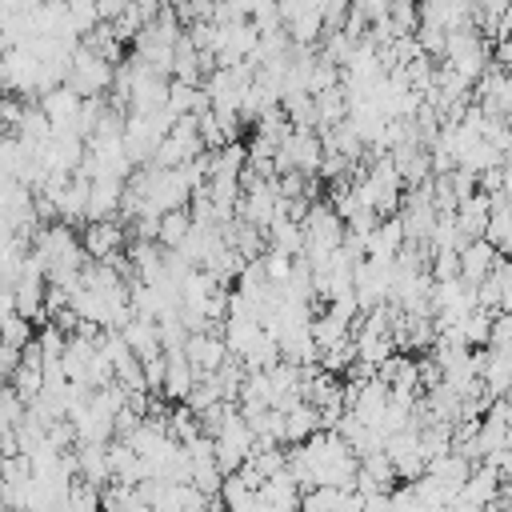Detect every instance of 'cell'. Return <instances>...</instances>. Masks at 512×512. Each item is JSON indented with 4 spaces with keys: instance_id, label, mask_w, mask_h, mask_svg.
Masks as SVG:
<instances>
[{
    "instance_id": "6da1fadb",
    "label": "cell",
    "mask_w": 512,
    "mask_h": 512,
    "mask_svg": "<svg viewBox=\"0 0 512 512\" xmlns=\"http://www.w3.org/2000/svg\"><path fill=\"white\" fill-rule=\"evenodd\" d=\"M112 76H116V64L104 60L100 52H92L84 40L72 48V72H68V84L80 92V96H100L112 88Z\"/></svg>"
},
{
    "instance_id": "7a4b0ae2",
    "label": "cell",
    "mask_w": 512,
    "mask_h": 512,
    "mask_svg": "<svg viewBox=\"0 0 512 512\" xmlns=\"http://www.w3.org/2000/svg\"><path fill=\"white\" fill-rule=\"evenodd\" d=\"M444 60L456 64V68L476 84V80L484 76V68H488V44H484V36H476L472 28H456V32H448Z\"/></svg>"
},
{
    "instance_id": "3957f363",
    "label": "cell",
    "mask_w": 512,
    "mask_h": 512,
    "mask_svg": "<svg viewBox=\"0 0 512 512\" xmlns=\"http://www.w3.org/2000/svg\"><path fill=\"white\" fill-rule=\"evenodd\" d=\"M80 244H84V252H88L92 260H108V256H116V252H124V248H128V232L120 228V220H116V216L88 220V224H84V232H80Z\"/></svg>"
},
{
    "instance_id": "277c9868",
    "label": "cell",
    "mask_w": 512,
    "mask_h": 512,
    "mask_svg": "<svg viewBox=\"0 0 512 512\" xmlns=\"http://www.w3.org/2000/svg\"><path fill=\"white\" fill-rule=\"evenodd\" d=\"M184 356H188L192 368L204 376V372H216V368L232 356V348H228L224 332L208 328V332H188V340H184Z\"/></svg>"
},
{
    "instance_id": "5b68a950",
    "label": "cell",
    "mask_w": 512,
    "mask_h": 512,
    "mask_svg": "<svg viewBox=\"0 0 512 512\" xmlns=\"http://www.w3.org/2000/svg\"><path fill=\"white\" fill-rule=\"evenodd\" d=\"M496 260H500V248H496L488 236L468 240V244L460 248V280H464V284H480V280L496 268Z\"/></svg>"
},
{
    "instance_id": "8992f818",
    "label": "cell",
    "mask_w": 512,
    "mask_h": 512,
    "mask_svg": "<svg viewBox=\"0 0 512 512\" xmlns=\"http://www.w3.org/2000/svg\"><path fill=\"white\" fill-rule=\"evenodd\" d=\"M456 220H460V232H464L468 240L484 236V232H488V220H492V196H488L484 188H476L472 196H464V200L456 204Z\"/></svg>"
},
{
    "instance_id": "52a82bcc",
    "label": "cell",
    "mask_w": 512,
    "mask_h": 512,
    "mask_svg": "<svg viewBox=\"0 0 512 512\" xmlns=\"http://www.w3.org/2000/svg\"><path fill=\"white\" fill-rule=\"evenodd\" d=\"M404 224H400V216L392 212V216H380V224L368 232V256L372 260H396V252L404 248Z\"/></svg>"
},
{
    "instance_id": "ba28073f",
    "label": "cell",
    "mask_w": 512,
    "mask_h": 512,
    "mask_svg": "<svg viewBox=\"0 0 512 512\" xmlns=\"http://www.w3.org/2000/svg\"><path fill=\"white\" fill-rule=\"evenodd\" d=\"M120 200H124V180L120 176H96L92 180V192H88V220L116 216L120 212Z\"/></svg>"
},
{
    "instance_id": "9c48e42d",
    "label": "cell",
    "mask_w": 512,
    "mask_h": 512,
    "mask_svg": "<svg viewBox=\"0 0 512 512\" xmlns=\"http://www.w3.org/2000/svg\"><path fill=\"white\" fill-rule=\"evenodd\" d=\"M260 508H280V512L300 508V484H296V476L288 468H280L276 476H268L260 484Z\"/></svg>"
},
{
    "instance_id": "30bf717a",
    "label": "cell",
    "mask_w": 512,
    "mask_h": 512,
    "mask_svg": "<svg viewBox=\"0 0 512 512\" xmlns=\"http://www.w3.org/2000/svg\"><path fill=\"white\" fill-rule=\"evenodd\" d=\"M88 192H92V180L72 172V180L64 184V192L56 196V208H60V220L76 224V220H88Z\"/></svg>"
},
{
    "instance_id": "8fae6325",
    "label": "cell",
    "mask_w": 512,
    "mask_h": 512,
    "mask_svg": "<svg viewBox=\"0 0 512 512\" xmlns=\"http://www.w3.org/2000/svg\"><path fill=\"white\" fill-rule=\"evenodd\" d=\"M76 460H80V476L92 480V484H108L112 480V468H108V444L100 440H76Z\"/></svg>"
},
{
    "instance_id": "7c38bea8",
    "label": "cell",
    "mask_w": 512,
    "mask_h": 512,
    "mask_svg": "<svg viewBox=\"0 0 512 512\" xmlns=\"http://www.w3.org/2000/svg\"><path fill=\"white\" fill-rule=\"evenodd\" d=\"M120 332H124L128 348H132L140 360L164 348V344H160V320H152V316H132V320L120 328Z\"/></svg>"
},
{
    "instance_id": "4fadbf2b",
    "label": "cell",
    "mask_w": 512,
    "mask_h": 512,
    "mask_svg": "<svg viewBox=\"0 0 512 512\" xmlns=\"http://www.w3.org/2000/svg\"><path fill=\"white\" fill-rule=\"evenodd\" d=\"M200 380V372L192 368V360L184 356V348L180 352H168V372H164V396L168 400H184L188 392H192V384Z\"/></svg>"
},
{
    "instance_id": "5bb4252c",
    "label": "cell",
    "mask_w": 512,
    "mask_h": 512,
    "mask_svg": "<svg viewBox=\"0 0 512 512\" xmlns=\"http://www.w3.org/2000/svg\"><path fill=\"white\" fill-rule=\"evenodd\" d=\"M320 428V408L312 400H300L284 412V444H300Z\"/></svg>"
},
{
    "instance_id": "9a60e30c",
    "label": "cell",
    "mask_w": 512,
    "mask_h": 512,
    "mask_svg": "<svg viewBox=\"0 0 512 512\" xmlns=\"http://www.w3.org/2000/svg\"><path fill=\"white\" fill-rule=\"evenodd\" d=\"M172 80H192V84H200V80H204L200 48L192 44V36H188V32H180V40L172 44Z\"/></svg>"
},
{
    "instance_id": "2e32d148",
    "label": "cell",
    "mask_w": 512,
    "mask_h": 512,
    "mask_svg": "<svg viewBox=\"0 0 512 512\" xmlns=\"http://www.w3.org/2000/svg\"><path fill=\"white\" fill-rule=\"evenodd\" d=\"M168 108H172L176 116H184V112H204V108H212V104H208L204 84H192V80H168Z\"/></svg>"
},
{
    "instance_id": "e0dca14e",
    "label": "cell",
    "mask_w": 512,
    "mask_h": 512,
    "mask_svg": "<svg viewBox=\"0 0 512 512\" xmlns=\"http://www.w3.org/2000/svg\"><path fill=\"white\" fill-rule=\"evenodd\" d=\"M316 108H320V128H332L348 116V84H332L324 92H316Z\"/></svg>"
},
{
    "instance_id": "ac0fdd59",
    "label": "cell",
    "mask_w": 512,
    "mask_h": 512,
    "mask_svg": "<svg viewBox=\"0 0 512 512\" xmlns=\"http://www.w3.org/2000/svg\"><path fill=\"white\" fill-rule=\"evenodd\" d=\"M456 164L480 176L484 168H492V164H504V152H500L496 144H488V140L480 136V140H472V144H464V148H460V156H456Z\"/></svg>"
},
{
    "instance_id": "d6986e66",
    "label": "cell",
    "mask_w": 512,
    "mask_h": 512,
    "mask_svg": "<svg viewBox=\"0 0 512 512\" xmlns=\"http://www.w3.org/2000/svg\"><path fill=\"white\" fill-rule=\"evenodd\" d=\"M312 336H316L320 348H332V344H340L344 336H352V320H344L340 312L324 308L320 316H312Z\"/></svg>"
},
{
    "instance_id": "ffe728a7",
    "label": "cell",
    "mask_w": 512,
    "mask_h": 512,
    "mask_svg": "<svg viewBox=\"0 0 512 512\" xmlns=\"http://www.w3.org/2000/svg\"><path fill=\"white\" fill-rule=\"evenodd\" d=\"M284 24H288V36H292L296 44H316V40L324 36V12H320V8H300V12L288 16Z\"/></svg>"
},
{
    "instance_id": "44dd1931",
    "label": "cell",
    "mask_w": 512,
    "mask_h": 512,
    "mask_svg": "<svg viewBox=\"0 0 512 512\" xmlns=\"http://www.w3.org/2000/svg\"><path fill=\"white\" fill-rule=\"evenodd\" d=\"M188 228H192V212L188 208H168V212H160L156 244L160 248H180V240L188 236Z\"/></svg>"
},
{
    "instance_id": "7402d4cb",
    "label": "cell",
    "mask_w": 512,
    "mask_h": 512,
    "mask_svg": "<svg viewBox=\"0 0 512 512\" xmlns=\"http://www.w3.org/2000/svg\"><path fill=\"white\" fill-rule=\"evenodd\" d=\"M32 336H36V320H28L24 312H8V316H0V340H4V344L24 348Z\"/></svg>"
},
{
    "instance_id": "603a6c76",
    "label": "cell",
    "mask_w": 512,
    "mask_h": 512,
    "mask_svg": "<svg viewBox=\"0 0 512 512\" xmlns=\"http://www.w3.org/2000/svg\"><path fill=\"white\" fill-rule=\"evenodd\" d=\"M8 384H12V388L32 404V400L44 392V368H28V364H20V368L8 376Z\"/></svg>"
},
{
    "instance_id": "cb8c5ba5",
    "label": "cell",
    "mask_w": 512,
    "mask_h": 512,
    "mask_svg": "<svg viewBox=\"0 0 512 512\" xmlns=\"http://www.w3.org/2000/svg\"><path fill=\"white\" fill-rule=\"evenodd\" d=\"M68 20H72L76 36H84L100 24V4L96 0H68Z\"/></svg>"
},
{
    "instance_id": "d4e9b609",
    "label": "cell",
    "mask_w": 512,
    "mask_h": 512,
    "mask_svg": "<svg viewBox=\"0 0 512 512\" xmlns=\"http://www.w3.org/2000/svg\"><path fill=\"white\" fill-rule=\"evenodd\" d=\"M24 412H28V400H24L12 384H4V388H0V424H16Z\"/></svg>"
},
{
    "instance_id": "484cf974",
    "label": "cell",
    "mask_w": 512,
    "mask_h": 512,
    "mask_svg": "<svg viewBox=\"0 0 512 512\" xmlns=\"http://www.w3.org/2000/svg\"><path fill=\"white\" fill-rule=\"evenodd\" d=\"M264 272H268V284H284L292 276V256L280 252V248H268L264 252Z\"/></svg>"
},
{
    "instance_id": "4316f807",
    "label": "cell",
    "mask_w": 512,
    "mask_h": 512,
    "mask_svg": "<svg viewBox=\"0 0 512 512\" xmlns=\"http://www.w3.org/2000/svg\"><path fill=\"white\" fill-rule=\"evenodd\" d=\"M388 4H392V0H352V8L364 12L368 20H384V16H388Z\"/></svg>"
},
{
    "instance_id": "83f0119b",
    "label": "cell",
    "mask_w": 512,
    "mask_h": 512,
    "mask_svg": "<svg viewBox=\"0 0 512 512\" xmlns=\"http://www.w3.org/2000/svg\"><path fill=\"white\" fill-rule=\"evenodd\" d=\"M496 64L500 68H512V40L508 36H500V44H496Z\"/></svg>"
},
{
    "instance_id": "f1b7e54d",
    "label": "cell",
    "mask_w": 512,
    "mask_h": 512,
    "mask_svg": "<svg viewBox=\"0 0 512 512\" xmlns=\"http://www.w3.org/2000/svg\"><path fill=\"white\" fill-rule=\"evenodd\" d=\"M504 164H512V144H508V148H504Z\"/></svg>"
},
{
    "instance_id": "f546056e",
    "label": "cell",
    "mask_w": 512,
    "mask_h": 512,
    "mask_svg": "<svg viewBox=\"0 0 512 512\" xmlns=\"http://www.w3.org/2000/svg\"><path fill=\"white\" fill-rule=\"evenodd\" d=\"M4 384H8V372H4V368H0V388H4Z\"/></svg>"
},
{
    "instance_id": "4dcf8cb0",
    "label": "cell",
    "mask_w": 512,
    "mask_h": 512,
    "mask_svg": "<svg viewBox=\"0 0 512 512\" xmlns=\"http://www.w3.org/2000/svg\"><path fill=\"white\" fill-rule=\"evenodd\" d=\"M0 508H8V504H4V492H0Z\"/></svg>"
},
{
    "instance_id": "1f68e13d",
    "label": "cell",
    "mask_w": 512,
    "mask_h": 512,
    "mask_svg": "<svg viewBox=\"0 0 512 512\" xmlns=\"http://www.w3.org/2000/svg\"><path fill=\"white\" fill-rule=\"evenodd\" d=\"M172 4H180V0H172Z\"/></svg>"
}]
</instances>
